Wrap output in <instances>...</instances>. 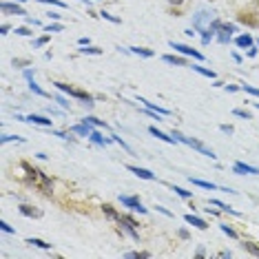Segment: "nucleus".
I'll list each match as a JSON object with an SVG mask.
<instances>
[{
    "label": "nucleus",
    "instance_id": "5701e85b",
    "mask_svg": "<svg viewBox=\"0 0 259 259\" xmlns=\"http://www.w3.org/2000/svg\"><path fill=\"white\" fill-rule=\"evenodd\" d=\"M102 208H104V213H107V217H111V220H120V215H117V213H115V210H113V206L104 204V206H102Z\"/></svg>",
    "mask_w": 259,
    "mask_h": 259
},
{
    "label": "nucleus",
    "instance_id": "2f4dec72",
    "mask_svg": "<svg viewBox=\"0 0 259 259\" xmlns=\"http://www.w3.org/2000/svg\"><path fill=\"white\" fill-rule=\"evenodd\" d=\"M54 100H56V102H58V104H60V107H62V109H69V107H71V104H69V102H67V100H64L62 96H54Z\"/></svg>",
    "mask_w": 259,
    "mask_h": 259
},
{
    "label": "nucleus",
    "instance_id": "49530a36",
    "mask_svg": "<svg viewBox=\"0 0 259 259\" xmlns=\"http://www.w3.org/2000/svg\"><path fill=\"white\" fill-rule=\"evenodd\" d=\"M255 107H257V109H259V102H257V104H255Z\"/></svg>",
    "mask_w": 259,
    "mask_h": 259
},
{
    "label": "nucleus",
    "instance_id": "412c9836",
    "mask_svg": "<svg viewBox=\"0 0 259 259\" xmlns=\"http://www.w3.org/2000/svg\"><path fill=\"white\" fill-rule=\"evenodd\" d=\"M193 69H195L197 73H202L206 75V78H210V80H215V71H210V69H204V67H197V64H193Z\"/></svg>",
    "mask_w": 259,
    "mask_h": 259
},
{
    "label": "nucleus",
    "instance_id": "f03ea898",
    "mask_svg": "<svg viewBox=\"0 0 259 259\" xmlns=\"http://www.w3.org/2000/svg\"><path fill=\"white\" fill-rule=\"evenodd\" d=\"M237 31V27L235 25H220V29H217V40H220L222 45H228L231 42V36Z\"/></svg>",
    "mask_w": 259,
    "mask_h": 259
},
{
    "label": "nucleus",
    "instance_id": "b1692460",
    "mask_svg": "<svg viewBox=\"0 0 259 259\" xmlns=\"http://www.w3.org/2000/svg\"><path fill=\"white\" fill-rule=\"evenodd\" d=\"M84 122H89V124H96V126H104V128H107V122H104V120H98V117H93V115L84 117Z\"/></svg>",
    "mask_w": 259,
    "mask_h": 259
},
{
    "label": "nucleus",
    "instance_id": "7ed1b4c3",
    "mask_svg": "<svg viewBox=\"0 0 259 259\" xmlns=\"http://www.w3.org/2000/svg\"><path fill=\"white\" fill-rule=\"evenodd\" d=\"M170 47H173V49H178L182 56H193L195 58V60H204V56L199 54V51H195L193 49V47H188V45H180V42H170Z\"/></svg>",
    "mask_w": 259,
    "mask_h": 259
},
{
    "label": "nucleus",
    "instance_id": "393cba45",
    "mask_svg": "<svg viewBox=\"0 0 259 259\" xmlns=\"http://www.w3.org/2000/svg\"><path fill=\"white\" fill-rule=\"evenodd\" d=\"M233 115H237V117H244V120H252V115L248 113V111H244V109H235V111H233Z\"/></svg>",
    "mask_w": 259,
    "mask_h": 259
},
{
    "label": "nucleus",
    "instance_id": "de8ad7c7",
    "mask_svg": "<svg viewBox=\"0 0 259 259\" xmlns=\"http://www.w3.org/2000/svg\"><path fill=\"white\" fill-rule=\"evenodd\" d=\"M18 3H25V0H18Z\"/></svg>",
    "mask_w": 259,
    "mask_h": 259
},
{
    "label": "nucleus",
    "instance_id": "a878e982",
    "mask_svg": "<svg viewBox=\"0 0 259 259\" xmlns=\"http://www.w3.org/2000/svg\"><path fill=\"white\" fill-rule=\"evenodd\" d=\"M38 3H47V5H56V7L60 9H67V5L62 3V0H38Z\"/></svg>",
    "mask_w": 259,
    "mask_h": 259
},
{
    "label": "nucleus",
    "instance_id": "ea45409f",
    "mask_svg": "<svg viewBox=\"0 0 259 259\" xmlns=\"http://www.w3.org/2000/svg\"><path fill=\"white\" fill-rule=\"evenodd\" d=\"M157 210H160V213H164V215H168V217H173V213H170L168 208H164V206H157Z\"/></svg>",
    "mask_w": 259,
    "mask_h": 259
},
{
    "label": "nucleus",
    "instance_id": "c03bdc74",
    "mask_svg": "<svg viewBox=\"0 0 259 259\" xmlns=\"http://www.w3.org/2000/svg\"><path fill=\"white\" fill-rule=\"evenodd\" d=\"M0 33H3V36H7V33H9V25H3V31H0Z\"/></svg>",
    "mask_w": 259,
    "mask_h": 259
},
{
    "label": "nucleus",
    "instance_id": "f8f14e48",
    "mask_svg": "<svg viewBox=\"0 0 259 259\" xmlns=\"http://www.w3.org/2000/svg\"><path fill=\"white\" fill-rule=\"evenodd\" d=\"M120 202L124 204V206H128L131 210H133L138 204H142V202H140V197H135V195H120Z\"/></svg>",
    "mask_w": 259,
    "mask_h": 259
},
{
    "label": "nucleus",
    "instance_id": "4c0bfd02",
    "mask_svg": "<svg viewBox=\"0 0 259 259\" xmlns=\"http://www.w3.org/2000/svg\"><path fill=\"white\" fill-rule=\"evenodd\" d=\"M220 128H222V131H224V133H228V135H233V133H235V128H233L231 124H222Z\"/></svg>",
    "mask_w": 259,
    "mask_h": 259
},
{
    "label": "nucleus",
    "instance_id": "aec40b11",
    "mask_svg": "<svg viewBox=\"0 0 259 259\" xmlns=\"http://www.w3.org/2000/svg\"><path fill=\"white\" fill-rule=\"evenodd\" d=\"M191 182H193V184H195V186H202V188H210V191H215V184H213V182H204V180H197V178H191Z\"/></svg>",
    "mask_w": 259,
    "mask_h": 259
},
{
    "label": "nucleus",
    "instance_id": "37998d69",
    "mask_svg": "<svg viewBox=\"0 0 259 259\" xmlns=\"http://www.w3.org/2000/svg\"><path fill=\"white\" fill-rule=\"evenodd\" d=\"M89 42H91V40H89V38H80V45H82V47H87V45H89Z\"/></svg>",
    "mask_w": 259,
    "mask_h": 259
},
{
    "label": "nucleus",
    "instance_id": "2eb2a0df",
    "mask_svg": "<svg viewBox=\"0 0 259 259\" xmlns=\"http://www.w3.org/2000/svg\"><path fill=\"white\" fill-rule=\"evenodd\" d=\"M166 64H178V67H186V60L184 58H178V56H164L162 58Z\"/></svg>",
    "mask_w": 259,
    "mask_h": 259
},
{
    "label": "nucleus",
    "instance_id": "0eeeda50",
    "mask_svg": "<svg viewBox=\"0 0 259 259\" xmlns=\"http://www.w3.org/2000/svg\"><path fill=\"white\" fill-rule=\"evenodd\" d=\"M126 168L138 175V178H142V180H155V175H153L149 168H140V166H126Z\"/></svg>",
    "mask_w": 259,
    "mask_h": 259
},
{
    "label": "nucleus",
    "instance_id": "ddd939ff",
    "mask_svg": "<svg viewBox=\"0 0 259 259\" xmlns=\"http://www.w3.org/2000/svg\"><path fill=\"white\" fill-rule=\"evenodd\" d=\"M131 54H135V56H142V58H153L155 56V51L153 49H144V47H131Z\"/></svg>",
    "mask_w": 259,
    "mask_h": 259
},
{
    "label": "nucleus",
    "instance_id": "9d476101",
    "mask_svg": "<svg viewBox=\"0 0 259 259\" xmlns=\"http://www.w3.org/2000/svg\"><path fill=\"white\" fill-rule=\"evenodd\" d=\"M140 102H144V107H146V109H151V111H157V113H160V115H170V111H168V109H162V107H157L155 102H149V100H146V98H140Z\"/></svg>",
    "mask_w": 259,
    "mask_h": 259
},
{
    "label": "nucleus",
    "instance_id": "c9c22d12",
    "mask_svg": "<svg viewBox=\"0 0 259 259\" xmlns=\"http://www.w3.org/2000/svg\"><path fill=\"white\" fill-rule=\"evenodd\" d=\"M0 228H3V233H16V231H14V228L9 226L7 222H0Z\"/></svg>",
    "mask_w": 259,
    "mask_h": 259
},
{
    "label": "nucleus",
    "instance_id": "c85d7f7f",
    "mask_svg": "<svg viewBox=\"0 0 259 259\" xmlns=\"http://www.w3.org/2000/svg\"><path fill=\"white\" fill-rule=\"evenodd\" d=\"M111 138H113V142H115V144H120L122 149H126L128 153H131V149H128V144H126V142H124V140H122V138H117V135H111Z\"/></svg>",
    "mask_w": 259,
    "mask_h": 259
},
{
    "label": "nucleus",
    "instance_id": "a18cd8bd",
    "mask_svg": "<svg viewBox=\"0 0 259 259\" xmlns=\"http://www.w3.org/2000/svg\"><path fill=\"white\" fill-rule=\"evenodd\" d=\"M168 3H170V5H175V7H178V5H182V3H184V0H168Z\"/></svg>",
    "mask_w": 259,
    "mask_h": 259
},
{
    "label": "nucleus",
    "instance_id": "20e7f679",
    "mask_svg": "<svg viewBox=\"0 0 259 259\" xmlns=\"http://www.w3.org/2000/svg\"><path fill=\"white\" fill-rule=\"evenodd\" d=\"M233 173H241V175H259V168L257 166H250V164H244V162H235L233 166Z\"/></svg>",
    "mask_w": 259,
    "mask_h": 259
},
{
    "label": "nucleus",
    "instance_id": "a211bd4d",
    "mask_svg": "<svg viewBox=\"0 0 259 259\" xmlns=\"http://www.w3.org/2000/svg\"><path fill=\"white\" fill-rule=\"evenodd\" d=\"M235 45H237V47H250V45H252V36H248V33H244V36L235 38Z\"/></svg>",
    "mask_w": 259,
    "mask_h": 259
},
{
    "label": "nucleus",
    "instance_id": "39448f33",
    "mask_svg": "<svg viewBox=\"0 0 259 259\" xmlns=\"http://www.w3.org/2000/svg\"><path fill=\"white\" fill-rule=\"evenodd\" d=\"M25 122H31V124H40V126H51V124H54V122H51L49 117H45V115H36V113L27 115V117H25Z\"/></svg>",
    "mask_w": 259,
    "mask_h": 259
},
{
    "label": "nucleus",
    "instance_id": "f3484780",
    "mask_svg": "<svg viewBox=\"0 0 259 259\" xmlns=\"http://www.w3.org/2000/svg\"><path fill=\"white\" fill-rule=\"evenodd\" d=\"M20 213H22V215H27V217H40V215H42L40 210H33L31 206H27V204H22V206H20Z\"/></svg>",
    "mask_w": 259,
    "mask_h": 259
},
{
    "label": "nucleus",
    "instance_id": "c756f323",
    "mask_svg": "<svg viewBox=\"0 0 259 259\" xmlns=\"http://www.w3.org/2000/svg\"><path fill=\"white\" fill-rule=\"evenodd\" d=\"M244 248H246V250H250L252 255H257V257H259V248H257L255 244H250V241H246V244H244Z\"/></svg>",
    "mask_w": 259,
    "mask_h": 259
},
{
    "label": "nucleus",
    "instance_id": "72a5a7b5",
    "mask_svg": "<svg viewBox=\"0 0 259 259\" xmlns=\"http://www.w3.org/2000/svg\"><path fill=\"white\" fill-rule=\"evenodd\" d=\"M100 16H102V18H107V20H111V22H115V25H117V22H120V18H115V16H111L109 11H102V14H100Z\"/></svg>",
    "mask_w": 259,
    "mask_h": 259
},
{
    "label": "nucleus",
    "instance_id": "a19ab883",
    "mask_svg": "<svg viewBox=\"0 0 259 259\" xmlns=\"http://www.w3.org/2000/svg\"><path fill=\"white\" fill-rule=\"evenodd\" d=\"M237 89H239V87H235V84H226V91H231V93L237 91Z\"/></svg>",
    "mask_w": 259,
    "mask_h": 259
},
{
    "label": "nucleus",
    "instance_id": "bb28decb",
    "mask_svg": "<svg viewBox=\"0 0 259 259\" xmlns=\"http://www.w3.org/2000/svg\"><path fill=\"white\" fill-rule=\"evenodd\" d=\"M222 233H226V235H228V237H237V233H235V231H233V228H231V226H228V224H222Z\"/></svg>",
    "mask_w": 259,
    "mask_h": 259
},
{
    "label": "nucleus",
    "instance_id": "6ab92c4d",
    "mask_svg": "<svg viewBox=\"0 0 259 259\" xmlns=\"http://www.w3.org/2000/svg\"><path fill=\"white\" fill-rule=\"evenodd\" d=\"M27 244L38 246V248H45V250H49V248H51V244H47V241H42V239H36V237H29V239H27Z\"/></svg>",
    "mask_w": 259,
    "mask_h": 259
},
{
    "label": "nucleus",
    "instance_id": "6e6552de",
    "mask_svg": "<svg viewBox=\"0 0 259 259\" xmlns=\"http://www.w3.org/2000/svg\"><path fill=\"white\" fill-rule=\"evenodd\" d=\"M5 11V14H16V16H25L27 11L22 9V7H18V5H11V3H3V7H0Z\"/></svg>",
    "mask_w": 259,
    "mask_h": 259
},
{
    "label": "nucleus",
    "instance_id": "58836bf2",
    "mask_svg": "<svg viewBox=\"0 0 259 259\" xmlns=\"http://www.w3.org/2000/svg\"><path fill=\"white\" fill-rule=\"evenodd\" d=\"M47 42H49V38H47V36H42V38H38V40H36V42H33V45H36V47H42V45H47Z\"/></svg>",
    "mask_w": 259,
    "mask_h": 259
},
{
    "label": "nucleus",
    "instance_id": "cd10ccee",
    "mask_svg": "<svg viewBox=\"0 0 259 259\" xmlns=\"http://www.w3.org/2000/svg\"><path fill=\"white\" fill-rule=\"evenodd\" d=\"M80 51H82V54H89V56H100V54H102L98 47H89V49H80Z\"/></svg>",
    "mask_w": 259,
    "mask_h": 259
},
{
    "label": "nucleus",
    "instance_id": "4be33fe9",
    "mask_svg": "<svg viewBox=\"0 0 259 259\" xmlns=\"http://www.w3.org/2000/svg\"><path fill=\"white\" fill-rule=\"evenodd\" d=\"M170 191H175L180 197H184V199H191V197H193V193H191V191H184L182 186H170Z\"/></svg>",
    "mask_w": 259,
    "mask_h": 259
},
{
    "label": "nucleus",
    "instance_id": "dca6fc26",
    "mask_svg": "<svg viewBox=\"0 0 259 259\" xmlns=\"http://www.w3.org/2000/svg\"><path fill=\"white\" fill-rule=\"evenodd\" d=\"M210 204H215V206H220V208L224 210V213H233V215H237L239 217V213L235 208H231V206L228 204H224V202H220V199H210Z\"/></svg>",
    "mask_w": 259,
    "mask_h": 259
},
{
    "label": "nucleus",
    "instance_id": "423d86ee",
    "mask_svg": "<svg viewBox=\"0 0 259 259\" xmlns=\"http://www.w3.org/2000/svg\"><path fill=\"white\" fill-rule=\"evenodd\" d=\"M184 220H186L188 224H193L195 228H199V231H206V228H208V224H206L202 217H197V215H191V213H188V215H184Z\"/></svg>",
    "mask_w": 259,
    "mask_h": 259
},
{
    "label": "nucleus",
    "instance_id": "f704fd0d",
    "mask_svg": "<svg viewBox=\"0 0 259 259\" xmlns=\"http://www.w3.org/2000/svg\"><path fill=\"white\" fill-rule=\"evenodd\" d=\"M62 29H64L62 25H49V27H47V29H45V31H49V33H51V31H54V33H58V31H62Z\"/></svg>",
    "mask_w": 259,
    "mask_h": 259
},
{
    "label": "nucleus",
    "instance_id": "1a4fd4ad",
    "mask_svg": "<svg viewBox=\"0 0 259 259\" xmlns=\"http://www.w3.org/2000/svg\"><path fill=\"white\" fill-rule=\"evenodd\" d=\"M89 138H91L93 144H100V146H107V144L113 142V138H111V140L109 138H102V133H100V131H91Z\"/></svg>",
    "mask_w": 259,
    "mask_h": 259
},
{
    "label": "nucleus",
    "instance_id": "4468645a",
    "mask_svg": "<svg viewBox=\"0 0 259 259\" xmlns=\"http://www.w3.org/2000/svg\"><path fill=\"white\" fill-rule=\"evenodd\" d=\"M29 91H33V93H36V96H40V98H51L49 93L42 91V89H40V87L36 84V82H33V78H29Z\"/></svg>",
    "mask_w": 259,
    "mask_h": 259
},
{
    "label": "nucleus",
    "instance_id": "473e14b6",
    "mask_svg": "<svg viewBox=\"0 0 259 259\" xmlns=\"http://www.w3.org/2000/svg\"><path fill=\"white\" fill-rule=\"evenodd\" d=\"M14 140L16 142H25V140L18 138V135H3V142H14Z\"/></svg>",
    "mask_w": 259,
    "mask_h": 259
},
{
    "label": "nucleus",
    "instance_id": "f257e3e1",
    "mask_svg": "<svg viewBox=\"0 0 259 259\" xmlns=\"http://www.w3.org/2000/svg\"><path fill=\"white\" fill-rule=\"evenodd\" d=\"M213 11H206V9H199L195 16H193V27L197 29V31H208L210 25H213Z\"/></svg>",
    "mask_w": 259,
    "mask_h": 259
},
{
    "label": "nucleus",
    "instance_id": "e433bc0d",
    "mask_svg": "<svg viewBox=\"0 0 259 259\" xmlns=\"http://www.w3.org/2000/svg\"><path fill=\"white\" fill-rule=\"evenodd\" d=\"M16 33H20V36H31V31H29L27 27H18L16 29Z\"/></svg>",
    "mask_w": 259,
    "mask_h": 259
},
{
    "label": "nucleus",
    "instance_id": "9b49d317",
    "mask_svg": "<svg viewBox=\"0 0 259 259\" xmlns=\"http://www.w3.org/2000/svg\"><path fill=\"white\" fill-rule=\"evenodd\" d=\"M149 131H151V135H155V138H157V140H164V142H170V144H175V142H178V140H175V138H173V135H166V133L157 131V126H151V128H149Z\"/></svg>",
    "mask_w": 259,
    "mask_h": 259
},
{
    "label": "nucleus",
    "instance_id": "79ce46f5",
    "mask_svg": "<svg viewBox=\"0 0 259 259\" xmlns=\"http://www.w3.org/2000/svg\"><path fill=\"white\" fill-rule=\"evenodd\" d=\"M206 255V250H204V246H199V248H197V257H204Z\"/></svg>",
    "mask_w": 259,
    "mask_h": 259
},
{
    "label": "nucleus",
    "instance_id": "7c9ffc66",
    "mask_svg": "<svg viewBox=\"0 0 259 259\" xmlns=\"http://www.w3.org/2000/svg\"><path fill=\"white\" fill-rule=\"evenodd\" d=\"M241 89L246 93H250V96H259V89H255V87H250V84H241Z\"/></svg>",
    "mask_w": 259,
    "mask_h": 259
}]
</instances>
